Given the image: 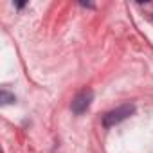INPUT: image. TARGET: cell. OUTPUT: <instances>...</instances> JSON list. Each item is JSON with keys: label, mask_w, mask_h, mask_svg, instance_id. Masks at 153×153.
<instances>
[{"label": "cell", "mask_w": 153, "mask_h": 153, "mask_svg": "<svg viewBox=\"0 0 153 153\" xmlns=\"http://www.w3.org/2000/svg\"><path fill=\"white\" fill-rule=\"evenodd\" d=\"M0 101H2V105H11V103H15L16 101V97L13 96V94H9V92H2L0 94Z\"/></svg>", "instance_id": "3"}, {"label": "cell", "mask_w": 153, "mask_h": 153, "mask_svg": "<svg viewBox=\"0 0 153 153\" xmlns=\"http://www.w3.org/2000/svg\"><path fill=\"white\" fill-rule=\"evenodd\" d=\"M92 101H94V92H92L90 88H87V90L79 92L78 96L72 99L70 108H72V112H74L76 115H81V114H85V112L88 110V106L92 105Z\"/></svg>", "instance_id": "2"}, {"label": "cell", "mask_w": 153, "mask_h": 153, "mask_svg": "<svg viewBox=\"0 0 153 153\" xmlns=\"http://www.w3.org/2000/svg\"><path fill=\"white\" fill-rule=\"evenodd\" d=\"M133 112H135V106H133V105H123V106H119V108L110 110L108 114H105V117H103V124H105L106 128H112V126L119 124L121 121L128 119Z\"/></svg>", "instance_id": "1"}]
</instances>
